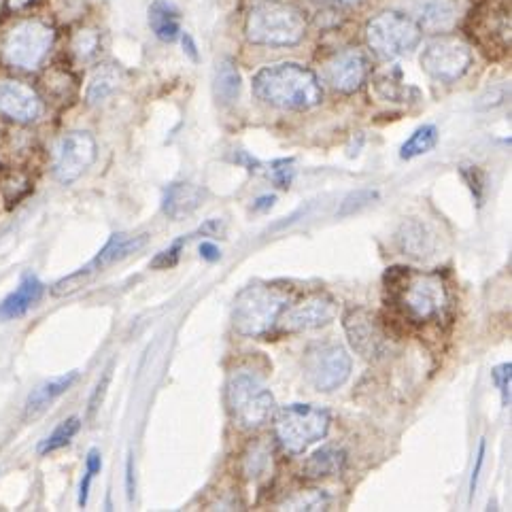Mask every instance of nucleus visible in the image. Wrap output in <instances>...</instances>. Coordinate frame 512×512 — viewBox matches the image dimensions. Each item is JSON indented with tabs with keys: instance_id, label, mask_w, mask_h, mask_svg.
<instances>
[{
	"instance_id": "f8f14e48",
	"label": "nucleus",
	"mask_w": 512,
	"mask_h": 512,
	"mask_svg": "<svg viewBox=\"0 0 512 512\" xmlns=\"http://www.w3.org/2000/svg\"><path fill=\"white\" fill-rule=\"evenodd\" d=\"M51 43H54V30L49 26L41 22H22L9 32L5 41V58L17 68L32 71L45 60Z\"/></svg>"
},
{
	"instance_id": "423d86ee",
	"label": "nucleus",
	"mask_w": 512,
	"mask_h": 512,
	"mask_svg": "<svg viewBox=\"0 0 512 512\" xmlns=\"http://www.w3.org/2000/svg\"><path fill=\"white\" fill-rule=\"evenodd\" d=\"M330 423L332 417L326 408L313 404H289L277 413L275 436L287 455H302L315 442L328 436Z\"/></svg>"
},
{
	"instance_id": "2eb2a0df",
	"label": "nucleus",
	"mask_w": 512,
	"mask_h": 512,
	"mask_svg": "<svg viewBox=\"0 0 512 512\" xmlns=\"http://www.w3.org/2000/svg\"><path fill=\"white\" fill-rule=\"evenodd\" d=\"M368 77V60L357 49H345L326 64V79L340 94H353L362 88Z\"/></svg>"
},
{
	"instance_id": "4c0bfd02",
	"label": "nucleus",
	"mask_w": 512,
	"mask_h": 512,
	"mask_svg": "<svg viewBox=\"0 0 512 512\" xmlns=\"http://www.w3.org/2000/svg\"><path fill=\"white\" fill-rule=\"evenodd\" d=\"M198 251H200V258L207 260V262H217V260H221V249H219L215 243H211V241L200 243Z\"/></svg>"
},
{
	"instance_id": "a878e982",
	"label": "nucleus",
	"mask_w": 512,
	"mask_h": 512,
	"mask_svg": "<svg viewBox=\"0 0 512 512\" xmlns=\"http://www.w3.org/2000/svg\"><path fill=\"white\" fill-rule=\"evenodd\" d=\"M436 145H438V128L434 124H425L417 128L411 134V139L400 147V158L415 160L419 156H425V153H430Z\"/></svg>"
},
{
	"instance_id": "b1692460",
	"label": "nucleus",
	"mask_w": 512,
	"mask_h": 512,
	"mask_svg": "<svg viewBox=\"0 0 512 512\" xmlns=\"http://www.w3.org/2000/svg\"><path fill=\"white\" fill-rule=\"evenodd\" d=\"M149 26L160 41L173 43L181 34L179 11L170 3H166V0H156V3H151L149 7Z\"/></svg>"
},
{
	"instance_id": "a19ab883",
	"label": "nucleus",
	"mask_w": 512,
	"mask_h": 512,
	"mask_svg": "<svg viewBox=\"0 0 512 512\" xmlns=\"http://www.w3.org/2000/svg\"><path fill=\"white\" fill-rule=\"evenodd\" d=\"M183 47H185L187 54H190L192 60H198V51H196V45H194L190 34H185V37H183Z\"/></svg>"
},
{
	"instance_id": "f03ea898",
	"label": "nucleus",
	"mask_w": 512,
	"mask_h": 512,
	"mask_svg": "<svg viewBox=\"0 0 512 512\" xmlns=\"http://www.w3.org/2000/svg\"><path fill=\"white\" fill-rule=\"evenodd\" d=\"M253 92L266 105L285 111H309L323 100L319 77L296 62L262 68L253 77Z\"/></svg>"
},
{
	"instance_id": "39448f33",
	"label": "nucleus",
	"mask_w": 512,
	"mask_h": 512,
	"mask_svg": "<svg viewBox=\"0 0 512 512\" xmlns=\"http://www.w3.org/2000/svg\"><path fill=\"white\" fill-rule=\"evenodd\" d=\"M226 406L236 428L260 430L277 411L270 389L249 372H234L226 383Z\"/></svg>"
},
{
	"instance_id": "2f4dec72",
	"label": "nucleus",
	"mask_w": 512,
	"mask_h": 512,
	"mask_svg": "<svg viewBox=\"0 0 512 512\" xmlns=\"http://www.w3.org/2000/svg\"><path fill=\"white\" fill-rule=\"evenodd\" d=\"M294 175H296V168H294L292 158H289V160H275L270 164V179L277 187H281V190H287V187L292 185Z\"/></svg>"
},
{
	"instance_id": "72a5a7b5",
	"label": "nucleus",
	"mask_w": 512,
	"mask_h": 512,
	"mask_svg": "<svg viewBox=\"0 0 512 512\" xmlns=\"http://www.w3.org/2000/svg\"><path fill=\"white\" fill-rule=\"evenodd\" d=\"M462 177L466 179L468 187L474 194V200L479 202V207H481L483 198H485V175H483V170L479 166H464Z\"/></svg>"
},
{
	"instance_id": "1a4fd4ad",
	"label": "nucleus",
	"mask_w": 512,
	"mask_h": 512,
	"mask_svg": "<svg viewBox=\"0 0 512 512\" xmlns=\"http://www.w3.org/2000/svg\"><path fill=\"white\" fill-rule=\"evenodd\" d=\"M421 66L432 79L453 83L472 66V49L457 37H438L423 47Z\"/></svg>"
},
{
	"instance_id": "f3484780",
	"label": "nucleus",
	"mask_w": 512,
	"mask_h": 512,
	"mask_svg": "<svg viewBox=\"0 0 512 512\" xmlns=\"http://www.w3.org/2000/svg\"><path fill=\"white\" fill-rule=\"evenodd\" d=\"M0 113L20 124H30L41 115V100L37 92L20 81L0 83Z\"/></svg>"
},
{
	"instance_id": "4be33fe9",
	"label": "nucleus",
	"mask_w": 512,
	"mask_h": 512,
	"mask_svg": "<svg viewBox=\"0 0 512 512\" xmlns=\"http://www.w3.org/2000/svg\"><path fill=\"white\" fill-rule=\"evenodd\" d=\"M396 241L400 249L411 258H430L436 249V234L417 219H408L400 226Z\"/></svg>"
},
{
	"instance_id": "a211bd4d",
	"label": "nucleus",
	"mask_w": 512,
	"mask_h": 512,
	"mask_svg": "<svg viewBox=\"0 0 512 512\" xmlns=\"http://www.w3.org/2000/svg\"><path fill=\"white\" fill-rule=\"evenodd\" d=\"M413 15L421 30L445 32L457 20V0H413Z\"/></svg>"
},
{
	"instance_id": "c756f323",
	"label": "nucleus",
	"mask_w": 512,
	"mask_h": 512,
	"mask_svg": "<svg viewBox=\"0 0 512 512\" xmlns=\"http://www.w3.org/2000/svg\"><path fill=\"white\" fill-rule=\"evenodd\" d=\"M374 200H379V192L377 190H357V192L349 194L343 200V204H340V209H338L336 215L338 217H349V215H353L357 211L366 209L368 204H372Z\"/></svg>"
},
{
	"instance_id": "9d476101",
	"label": "nucleus",
	"mask_w": 512,
	"mask_h": 512,
	"mask_svg": "<svg viewBox=\"0 0 512 512\" xmlns=\"http://www.w3.org/2000/svg\"><path fill=\"white\" fill-rule=\"evenodd\" d=\"M147 241H149L147 234H136V236L113 234L109 238V243L100 249V253L96 255V258L88 266L73 272L71 277H66V279L56 283L54 294L56 296H64V294L75 292V289L83 287L85 283H90L98 275V272H102L105 268L130 258V255L136 253V251H141L147 245Z\"/></svg>"
},
{
	"instance_id": "bb28decb",
	"label": "nucleus",
	"mask_w": 512,
	"mask_h": 512,
	"mask_svg": "<svg viewBox=\"0 0 512 512\" xmlns=\"http://www.w3.org/2000/svg\"><path fill=\"white\" fill-rule=\"evenodd\" d=\"M79 430H81V419H79V417L64 419V421L58 425V428L41 442V445H39V453H41V455H47V453H54V451L66 447L68 442H71V440L77 436Z\"/></svg>"
},
{
	"instance_id": "20e7f679",
	"label": "nucleus",
	"mask_w": 512,
	"mask_h": 512,
	"mask_svg": "<svg viewBox=\"0 0 512 512\" xmlns=\"http://www.w3.org/2000/svg\"><path fill=\"white\" fill-rule=\"evenodd\" d=\"M245 32L255 45L289 47L304 39L306 20L304 13L294 5L281 3V0H262L249 11Z\"/></svg>"
},
{
	"instance_id": "f704fd0d",
	"label": "nucleus",
	"mask_w": 512,
	"mask_h": 512,
	"mask_svg": "<svg viewBox=\"0 0 512 512\" xmlns=\"http://www.w3.org/2000/svg\"><path fill=\"white\" fill-rule=\"evenodd\" d=\"M73 49H75V54L83 60L92 58L98 49V34L94 30H81L75 37Z\"/></svg>"
},
{
	"instance_id": "7ed1b4c3",
	"label": "nucleus",
	"mask_w": 512,
	"mask_h": 512,
	"mask_svg": "<svg viewBox=\"0 0 512 512\" xmlns=\"http://www.w3.org/2000/svg\"><path fill=\"white\" fill-rule=\"evenodd\" d=\"M292 302V292L277 283H251L236 294L232 306V326L247 338L270 334L277 326L285 306Z\"/></svg>"
},
{
	"instance_id": "412c9836",
	"label": "nucleus",
	"mask_w": 512,
	"mask_h": 512,
	"mask_svg": "<svg viewBox=\"0 0 512 512\" xmlns=\"http://www.w3.org/2000/svg\"><path fill=\"white\" fill-rule=\"evenodd\" d=\"M347 468V453L336 447L326 445L317 449L309 459H306L302 466L304 479L309 481H321V479H332V476L343 474Z\"/></svg>"
},
{
	"instance_id": "f257e3e1",
	"label": "nucleus",
	"mask_w": 512,
	"mask_h": 512,
	"mask_svg": "<svg viewBox=\"0 0 512 512\" xmlns=\"http://www.w3.org/2000/svg\"><path fill=\"white\" fill-rule=\"evenodd\" d=\"M383 285L389 304L413 323L438 319L449 306V289L438 272L391 266L385 272Z\"/></svg>"
},
{
	"instance_id": "5701e85b",
	"label": "nucleus",
	"mask_w": 512,
	"mask_h": 512,
	"mask_svg": "<svg viewBox=\"0 0 512 512\" xmlns=\"http://www.w3.org/2000/svg\"><path fill=\"white\" fill-rule=\"evenodd\" d=\"M77 379H79V372L73 370L34 389L26 402V417L41 415L47 406H51L60 396H64L66 391L77 383Z\"/></svg>"
},
{
	"instance_id": "c9c22d12",
	"label": "nucleus",
	"mask_w": 512,
	"mask_h": 512,
	"mask_svg": "<svg viewBox=\"0 0 512 512\" xmlns=\"http://www.w3.org/2000/svg\"><path fill=\"white\" fill-rule=\"evenodd\" d=\"M493 377V383L498 385L500 389V396H502V406H510V379H512V364L506 362V364H500L493 368L491 372Z\"/></svg>"
},
{
	"instance_id": "cd10ccee",
	"label": "nucleus",
	"mask_w": 512,
	"mask_h": 512,
	"mask_svg": "<svg viewBox=\"0 0 512 512\" xmlns=\"http://www.w3.org/2000/svg\"><path fill=\"white\" fill-rule=\"evenodd\" d=\"M117 83H119V75L115 68H102L98 71L92 81H90V88H88V102L90 105H100L102 100H107L115 90H117Z\"/></svg>"
},
{
	"instance_id": "e433bc0d",
	"label": "nucleus",
	"mask_w": 512,
	"mask_h": 512,
	"mask_svg": "<svg viewBox=\"0 0 512 512\" xmlns=\"http://www.w3.org/2000/svg\"><path fill=\"white\" fill-rule=\"evenodd\" d=\"M485 453H487V442L483 438L481 445H479V453H476V466L472 470V479H470V498H474L476 487H479V476H481V470H483V464H485Z\"/></svg>"
},
{
	"instance_id": "58836bf2",
	"label": "nucleus",
	"mask_w": 512,
	"mask_h": 512,
	"mask_svg": "<svg viewBox=\"0 0 512 512\" xmlns=\"http://www.w3.org/2000/svg\"><path fill=\"white\" fill-rule=\"evenodd\" d=\"M126 496H128V502L134 500V462H132V455H128V459H126Z\"/></svg>"
},
{
	"instance_id": "7c9ffc66",
	"label": "nucleus",
	"mask_w": 512,
	"mask_h": 512,
	"mask_svg": "<svg viewBox=\"0 0 512 512\" xmlns=\"http://www.w3.org/2000/svg\"><path fill=\"white\" fill-rule=\"evenodd\" d=\"M328 506L330 498L323 491H304L285 504L287 510H326Z\"/></svg>"
},
{
	"instance_id": "dca6fc26",
	"label": "nucleus",
	"mask_w": 512,
	"mask_h": 512,
	"mask_svg": "<svg viewBox=\"0 0 512 512\" xmlns=\"http://www.w3.org/2000/svg\"><path fill=\"white\" fill-rule=\"evenodd\" d=\"M470 34L483 47L485 54L491 56L496 51L506 54V49L510 47V17L504 9L485 7L483 11H476Z\"/></svg>"
},
{
	"instance_id": "9b49d317",
	"label": "nucleus",
	"mask_w": 512,
	"mask_h": 512,
	"mask_svg": "<svg viewBox=\"0 0 512 512\" xmlns=\"http://www.w3.org/2000/svg\"><path fill=\"white\" fill-rule=\"evenodd\" d=\"M343 328L349 345L368 362H379L389 351V336L379 317L364 306H351L343 315Z\"/></svg>"
},
{
	"instance_id": "aec40b11",
	"label": "nucleus",
	"mask_w": 512,
	"mask_h": 512,
	"mask_svg": "<svg viewBox=\"0 0 512 512\" xmlns=\"http://www.w3.org/2000/svg\"><path fill=\"white\" fill-rule=\"evenodd\" d=\"M45 285L34 275H24L22 283L15 287L3 302H0V321H11L26 315L34 304L41 300Z\"/></svg>"
},
{
	"instance_id": "c85d7f7f",
	"label": "nucleus",
	"mask_w": 512,
	"mask_h": 512,
	"mask_svg": "<svg viewBox=\"0 0 512 512\" xmlns=\"http://www.w3.org/2000/svg\"><path fill=\"white\" fill-rule=\"evenodd\" d=\"M100 468H102L100 453L96 449H92L88 453V459H85V474H83V481H81V487H79V506L81 508L88 506L92 481H94V476L100 472Z\"/></svg>"
},
{
	"instance_id": "ea45409f",
	"label": "nucleus",
	"mask_w": 512,
	"mask_h": 512,
	"mask_svg": "<svg viewBox=\"0 0 512 512\" xmlns=\"http://www.w3.org/2000/svg\"><path fill=\"white\" fill-rule=\"evenodd\" d=\"M275 202H277V196H260L253 202V211H268L275 207Z\"/></svg>"
},
{
	"instance_id": "0eeeda50",
	"label": "nucleus",
	"mask_w": 512,
	"mask_h": 512,
	"mask_svg": "<svg viewBox=\"0 0 512 512\" xmlns=\"http://www.w3.org/2000/svg\"><path fill=\"white\" fill-rule=\"evenodd\" d=\"M423 30L411 15L383 11L366 26V43L381 60H396L411 54L421 43Z\"/></svg>"
},
{
	"instance_id": "4468645a",
	"label": "nucleus",
	"mask_w": 512,
	"mask_h": 512,
	"mask_svg": "<svg viewBox=\"0 0 512 512\" xmlns=\"http://www.w3.org/2000/svg\"><path fill=\"white\" fill-rule=\"evenodd\" d=\"M98 156V147L90 132H68L64 134L54 158V175L60 183L68 185L77 181L88 170Z\"/></svg>"
},
{
	"instance_id": "ddd939ff",
	"label": "nucleus",
	"mask_w": 512,
	"mask_h": 512,
	"mask_svg": "<svg viewBox=\"0 0 512 512\" xmlns=\"http://www.w3.org/2000/svg\"><path fill=\"white\" fill-rule=\"evenodd\" d=\"M338 315V302L328 292L306 294L302 300L287 304L277 326L283 332H309L328 326Z\"/></svg>"
},
{
	"instance_id": "6e6552de",
	"label": "nucleus",
	"mask_w": 512,
	"mask_h": 512,
	"mask_svg": "<svg viewBox=\"0 0 512 512\" xmlns=\"http://www.w3.org/2000/svg\"><path fill=\"white\" fill-rule=\"evenodd\" d=\"M351 355L338 343H315L304 351V379L317 391H334L351 377Z\"/></svg>"
},
{
	"instance_id": "37998d69",
	"label": "nucleus",
	"mask_w": 512,
	"mask_h": 512,
	"mask_svg": "<svg viewBox=\"0 0 512 512\" xmlns=\"http://www.w3.org/2000/svg\"><path fill=\"white\" fill-rule=\"evenodd\" d=\"M330 3H338V5H355V3H360V0H330Z\"/></svg>"
},
{
	"instance_id": "393cba45",
	"label": "nucleus",
	"mask_w": 512,
	"mask_h": 512,
	"mask_svg": "<svg viewBox=\"0 0 512 512\" xmlns=\"http://www.w3.org/2000/svg\"><path fill=\"white\" fill-rule=\"evenodd\" d=\"M241 88H243V81H241V73H238L236 64L228 58L221 60L217 64V71H215V94H217L219 102H224V105H232V102L241 96Z\"/></svg>"
},
{
	"instance_id": "6ab92c4d",
	"label": "nucleus",
	"mask_w": 512,
	"mask_h": 512,
	"mask_svg": "<svg viewBox=\"0 0 512 512\" xmlns=\"http://www.w3.org/2000/svg\"><path fill=\"white\" fill-rule=\"evenodd\" d=\"M204 200L202 187L194 183H173L168 185L162 196V211L168 219L181 221L185 217H190Z\"/></svg>"
},
{
	"instance_id": "79ce46f5",
	"label": "nucleus",
	"mask_w": 512,
	"mask_h": 512,
	"mask_svg": "<svg viewBox=\"0 0 512 512\" xmlns=\"http://www.w3.org/2000/svg\"><path fill=\"white\" fill-rule=\"evenodd\" d=\"M28 3H32V0H9V5H11L13 9H22V7H26Z\"/></svg>"
},
{
	"instance_id": "473e14b6",
	"label": "nucleus",
	"mask_w": 512,
	"mask_h": 512,
	"mask_svg": "<svg viewBox=\"0 0 512 512\" xmlns=\"http://www.w3.org/2000/svg\"><path fill=\"white\" fill-rule=\"evenodd\" d=\"M183 245H185V238H179V241H175L173 245H170L168 249L160 251L156 258L151 260V268L153 270H168V268H175L181 260V251H183Z\"/></svg>"
}]
</instances>
